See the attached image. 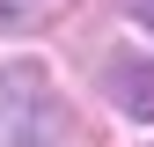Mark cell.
I'll return each mask as SVG.
<instances>
[{"label":"cell","instance_id":"cell-1","mask_svg":"<svg viewBox=\"0 0 154 147\" xmlns=\"http://www.w3.org/2000/svg\"><path fill=\"white\" fill-rule=\"evenodd\" d=\"M66 140H73V118L51 96L44 66L37 59L0 66V147H66Z\"/></svg>","mask_w":154,"mask_h":147},{"label":"cell","instance_id":"cell-2","mask_svg":"<svg viewBox=\"0 0 154 147\" xmlns=\"http://www.w3.org/2000/svg\"><path fill=\"white\" fill-rule=\"evenodd\" d=\"M95 81H103L110 110H125L132 125H154V59L147 52H103V66H95Z\"/></svg>","mask_w":154,"mask_h":147},{"label":"cell","instance_id":"cell-3","mask_svg":"<svg viewBox=\"0 0 154 147\" xmlns=\"http://www.w3.org/2000/svg\"><path fill=\"white\" fill-rule=\"evenodd\" d=\"M66 8H73V0H0V30L37 37V30H51V22H59Z\"/></svg>","mask_w":154,"mask_h":147},{"label":"cell","instance_id":"cell-4","mask_svg":"<svg viewBox=\"0 0 154 147\" xmlns=\"http://www.w3.org/2000/svg\"><path fill=\"white\" fill-rule=\"evenodd\" d=\"M125 8H132V15H140V22H147V30H154V0H125Z\"/></svg>","mask_w":154,"mask_h":147}]
</instances>
